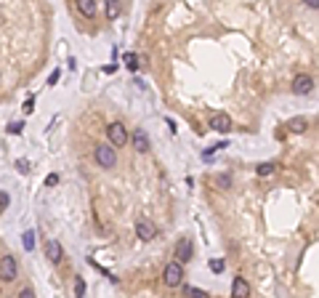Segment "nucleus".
I'll return each mask as SVG.
<instances>
[{
	"instance_id": "6ab92c4d",
	"label": "nucleus",
	"mask_w": 319,
	"mask_h": 298,
	"mask_svg": "<svg viewBox=\"0 0 319 298\" xmlns=\"http://www.w3.org/2000/svg\"><path fill=\"white\" fill-rule=\"evenodd\" d=\"M210 269H213L215 274L224 272V261H221V258H213V261H210Z\"/></svg>"
},
{
	"instance_id": "9b49d317",
	"label": "nucleus",
	"mask_w": 319,
	"mask_h": 298,
	"mask_svg": "<svg viewBox=\"0 0 319 298\" xmlns=\"http://www.w3.org/2000/svg\"><path fill=\"white\" fill-rule=\"evenodd\" d=\"M250 293V288H248V282H245V277H237L234 282H231V296H237V298H245Z\"/></svg>"
},
{
	"instance_id": "dca6fc26",
	"label": "nucleus",
	"mask_w": 319,
	"mask_h": 298,
	"mask_svg": "<svg viewBox=\"0 0 319 298\" xmlns=\"http://www.w3.org/2000/svg\"><path fill=\"white\" fill-rule=\"evenodd\" d=\"M125 64H128V70H139V56L136 53H125Z\"/></svg>"
},
{
	"instance_id": "f03ea898",
	"label": "nucleus",
	"mask_w": 319,
	"mask_h": 298,
	"mask_svg": "<svg viewBox=\"0 0 319 298\" xmlns=\"http://www.w3.org/2000/svg\"><path fill=\"white\" fill-rule=\"evenodd\" d=\"M93 157L101 168H115V162H117V155H115V147H112V144H96Z\"/></svg>"
},
{
	"instance_id": "b1692460",
	"label": "nucleus",
	"mask_w": 319,
	"mask_h": 298,
	"mask_svg": "<svg viewBox=\"0 0 319 298\" xmlns=\"http://www.w3.org/2000/svg\"><path fill=\"white\" fill-rule=\"evenodd\" d=\"M303 3H306V5H309V8H314V11L319 8V0H303Z\"/></svg>"
},
{
	"instance_id": "f3484780",
	"label": "nucleus",
	"mask_w": 319,
	"mask_h": 298,
	"mask_svg": "<svg viewBox=\"0 0 319 298\" xmlns=\"http://www.w3.org/2000/svg\"><path fill=\"white\" fill-rule=\"evenodd\" d=\"M269 173H274V162H261L258 165V176H269Z\"/></svg>"
},
{
	"instance_id": "4be33fe9",
	"label": "nucleus",
	"mask_w": 319,
	"mask_h": 298,
	"mask_svg": "<svg viewBox=\"0 0 319 298\" xmlns=\"http://www.w3.org/2000/svg\"><path fill=\"white\" fill-rule=\"evenodd\" d=\"M229 184H231L229 176H218V187H229Z\"/></svg>"
},
{
	"instance_id": "6e6552de",
	"label": "nucleus",
	"mask_w": 319,
	"mask_h": 298,
	"mask_svg": "<svg viewBox=\"0 0 319 298\" xmlns=\"http://www.w3.org/2000/svg\"><path fill=\"white\" fill-rule=\"evenodd\" d=\"M176 256H178L181 263H186L192 256H195V253H192V240H189V237L178 240V245H176Z\"/></svg>"
},
{
	"instance_id": "2eb2a0df",
	"label": "nucleus",
	"mask_w": 319,
	"mask_h": 298,
	"mask_svg": "<svg viewBox=\"0 0 319 298\" xmlns=\"http://www.w3.org/2000/svg\"><path fill=\"white\" fill-rule=\"evenodd\" d=\"M181 290H184L186 296H192V298H205V296H208L205 290H199V288H192V285H181Z\"/></svg>"
},
{
	"instance_id": "ddd939ff",
	"label": "nucleus",
	"mask_w": 319,
	"mask_h": 298,
	"mask_svg": "<svg viewBox=\"0 0 319 298\" xmlns=\"http://www.w3.org/2000/svg\"><path fill=\"white\" fill-rule=\"evenodd\" d=\"M287 125H290V131L293 133H303L306 128H309V123H306V117H295V120H290Z\"/></svg>"
},
{
	"instance_id": "7ed1b4c3",
	"label": "nucleus",
	"mask_w": 319,
	"mask_h": 298,
	"mask_svg": "<svg viewBox=\"0 0 319 298\" xmlns=\"http://www.w3.org/2000/svg\"><path fill=\"white\" fill-rule=\"evenodd\" d=\"M106 136H109L112 147H125V144H128V131H125L123 123H112V125H106Z\"/></svg>"
},
{
	"instance_id": "20e7f679",
	"label": "nucleus",
	"mask_w": 319,
	"mask_h": 298,
	"mask_svg": "<svg viewBox=\"0 0 319 298\" xmlns=\"http://www.w3.org/2000/svg\"><path fill=\"white\" fill-rule=\"evenodd\" d=\"M16 274H19L16 258L14 256H3V258H0V280H3V282H14Z\"/></svg>"
},
{
	"instance_id": "39448f33",
	"label": "nucleus",
	"mask_w": 319,
	"mask_h": 298,
	"mask_svg": "<svg viewBox=\"0 0 319 298\" xmlns=\"http://www.w3.org/2000/svg\"><path fill=\"white\" fill-rule=\"evenodd\" d=\"M293 91L298 93V96H309V93L314 91V77L311 75H298L293 80Z\"/></svg>"
},
{
	"instance_id": "5701e85b",
	"label": "nucleus",
	"mask_w": 319,
	"mask_h": 298,
	"mask_svg": "<svg viewBox=\"0 0 319 298\" xmlns=\"http://www.w3.org/2000/svg\"><path fill=\"white\" fill-rule=\"evenodd\" d=\"M32 296H35V293H32L30 288H24V290H21V293H19V298H32Z\"/></svg>"
},
{
	"instance_id": "1a4fd4ad",
	"label": "nucleus",
	"mask_w": 319,
	"mask_h": 298,
	"mask_svg": "<svg viewBox=\"0 0 319 298\" xmlns=\"http://www.w3.org/2000/svg\"><path fill=\"white\" fill-rule=\"evenodd\" d=\"M130 141H133V149H136V152H149V147H152V144H149V136H146L144 128H139V131L133 133V139H130Z\"/></svg>"
},
{
	"instance_id": "423d86ee",
	"label": "nucleus",
	"mask_w": 319,
	"mask_h": 298,
	"mask_svg": "<svg viewBox=\"0 0 319 298\" xmlns=\"http://www.w3.org/2000/svg\"><path fill=\"white\" fill-rule=\"evenodd\" d=\"M136 234H139V240H144V243H149V240L157 237V227L152 221H144L141 218L139 224H136Z\"/></svg>"
},
{
	"instance_id": "aec40b11",
	"label": "nucleus",
	"mask_w": 319,
	"mask_h": 298,
	"mask_svg": "<svg viewBox=\"0 0 319 298\" xmlns=\"http://www.w3.org/2000/svg\"><path fill=\"white\" fill-rule=\"evenodd\" d=\"M8 202H11V197H8L5 192H0V213H3L5 208H8Z\"/></svg>"
},
{
	"instance_id": "f8f14e48",
	"label": "nucleus",
	"mask_w": 319,
	"mask_h": 298,
	"mask_svg": "<svg viewBox=\"0 0 319 298\" xmlns=\"http://www.w3.org/2000/svg\"><path fill=\"white\" fill-rule=\"evenodd\" d=\"M77 11L83 16H96V0H77Z\"/></svg>"
},
{
	"instance_id": "a211bd4d",
	"label": "nucleus",
	"mask_w": 319,
	"mask_h": 298,
	"mask_svg": "<svg viewBox=\"0 0 319 298\" xmlns=\"http://www.w3.org/2000/svg\"><path fill=\"white\" fill-rule=\"evenodd\" d=\"M32 245H35V234H32V232H24V248L32 250Z\"/></svg>"
},
{
	"instance_id": "9d476101",
	"label": "nucleus",
	"mask_w": 319,
	"mask_h": 298,
	"mask_svg": "<svg viewBox=\"0 0 319 298\" xmlns=\"http://www.w3.org/2000/svg\"><path fill=\"white\" fill-rule=\"evenodd\" d=\"M45 256H48L53 263H59L61 258H64V253H61V245L56 243V240H48V243H45Z\"/></svg>"
},
{
	"instance_id": "4468645a",
	"label": "nucleus",
	"mask_w": 319,
	"mask_h": 298,
	"mask_svg": "<svg viewBox=\"0 0 319 298\" xmlns=\"http://www.w3.org/2000/svg\"><path fill=\"white\" fill-rule=\"evenodd\" d=\"M120 14V0H106V19H117Z\"/></svg>"
},
{
	"instance_id": "412c9836",
	"label": "nucleus",
	"mask_w": 319,
	"mask_h": 298,
	"mask_svg": "<svg viewBox=\"0 0 319 298\" xmlns=\"http://www.w3.org/2000/svg\"><path fill=\"white\" fill-rule=\"evenodd\" d=\"M45 184H48V187H56V184H59V176H56V173H51V176L45 178Z\"/></svg>"
},
{
	"instance_id": "f257e3e1",
	"label": "nucleus",
	"mask_w": 319,
	"mask_h": 298,
	"mask_svg": "<svg viewBox=\"0 0 319 298\" xmlns=\"http://www.w3.org/2000/svg\"><path fill=\"white\" fill-rule=\"evenodd\" d=\"M162 282L168 285V288H178V285L184 282V263L181 261H170L168 266H165Z\"/></svg>"
},
{
	"instance_id": "0eeeda50",
	"label": "nucleus",
	"mask_w": 319,
	"mask_h": 298,
	"mask_svg": "<svg viewBox=\"0 0 319 298\" xmlns=\"http://www.w3.org/2000/svg\"><path fill=\"white\" fill-rule=\"evenodd\" d=\"M210 128H213L215 133H229L231 131V117L224 115V112H218V115L210 117Z\"/></svg>"
},
{
	"instance_id": "393cba45",
	"label": "nucleus",
	"mask_w": 319,
	"mask_h": 298,
	"mask_svg": "<svg viewBox=\"0 0 319 298\" xmlns=\"http://www.w3.org/2000/svg\"><path fill=\"white\" fill-rule=\"evenodd\" d=\"M77 293H80V296L85 293V282H83V280H77Z\"/></svg>"
}]
</instances>
